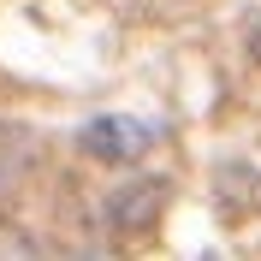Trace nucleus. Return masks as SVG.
I'll return each mask as SVG.
<instances>
[{"mask_svg":"<svg viewBox=\"0 0 261 261\" xmlns=\"http://www.w3.org/2000/svg\"><path fill=\"white\" fill-rule=\"evenodd\" d=\"M83 154H95V161H137L148 143H154V125H143V119H125V113H101L89 119V125L77 130Z\"/></svg>","mask_w":261,"mask_h":261,"instance_id":"f257e3e1","label":"nucleus"},{"mask_svg":"<svg viewBox=\"0 0 261 261\" xmlns=\"http://www.w3.org/2000/svg\"><path fill=\"white\" fill-rule=\"evenodd\" d=\"M161 202H166V184H148V196H143V190H130L125 202H119V226H125V231L148 226V220L161 214Z\"/></svg>","mask_w":261,"mask_h":261,"instance_id":"f03ea898","label":"nucleus"}]
</instances>
